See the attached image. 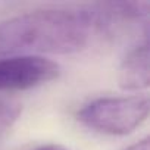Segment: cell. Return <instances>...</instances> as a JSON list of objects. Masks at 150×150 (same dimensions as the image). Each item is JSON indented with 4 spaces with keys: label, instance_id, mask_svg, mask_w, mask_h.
<instances>
[{
    "label": "cell",
    "instance_id": "6",
    "mask_svg": "<svg viewBox=\"0 0 150 150\" xmlns=\"http://www.w3.org/2000/svg\"><path fill=\"white\" fill-rule=\"evenodd\" d=\"M124 150H150V143H149V138H143L134 144H131L129 147L124 149Z\"/></svg>",
    "mask_w": 150,
    "mask_h": 150
},
{
    "label": "cell",
    "instance_id": "7",
    "mask_svg": "<svg viewBox=\"0 0 150 150\" xmlns=\"http://www.w3.org/2000/svg\"><path fill=\"white\" fill-rule=\"evenodd\" d=\"M34 150H68V149H65L60 144H44V146L35 147Z\"/></svg>",
    "mask_w": 150,
    "mask_h": 150
},
{
    "label": "cell",
    "instance_id": "4",
    "mask_svg": "<svg viewBox=\"0 0 150 150\" xmlns=\"http://www.w3.org/2000/svg\"><path fill=\"white\" fill-rule=\"evenodd\" d=\"M118 81L125 90H143L149 87V47L146 41L125 56L119 66Z\"/></svg>",
    "mask_w": 150,
    "mask_h": 150
},
{
    "label": "cell",
    "instance_id": "3",
    "mask_svg": "<svg viewBox=\"0 0 150 150\" xmlns=\"http://www.w3.org/2000/svg\"><path fill=\"white\" fill-rule=\"evenodd\" d=\"M60 66L43 56L15 54L0 59V93L30 90L56 80Z\"/></svg>",
    "mask_w": 150,
    "mask_h": 150
},
{
    "label": "cell",
    "instance_id": "2",
    "mask_svg": "<svg viewBox=\"0 0 150 150\" xmlns=\"http://www.w3.org/2000/svg\"><path fill=\"white\" fill-rule=\"evenodd\" d=\"M149 110L150 103L146 94L100 97L81 108L77 118L81 124L97 132L127 135L147 119Z\"/></svg>",
    "mask_w": 150,
    "mask_h": 150
},
{
    "label": "cell",
    "instance_id": "5",
    "mask_svg": "<svg viewBox=\"0 0 150 150\" xmlns=\"http://www.w3.org/2000/svg\"><path fill=\"white\" fill-rule=\"evenodd\" d=\"M22 108L15 100L0 99V138H2L18 121Z\"/></svg>",
    "mask_w": 150,
    "mask_h": 150
},
{
    "label": "cell",
    "instance_id": "1",
    "mask_svg": "<svg viewBox=\"0 0 150 150\" xmlns=\"http://www.w3.org/2000/svg\"><path fill=\"white\" fill-rule=\"evenodd\" d=\"M121 19L112 3L81 9H43L0 24V53L68 54L87 47L91 38Z\"/></svg>",
    "mask_w": 150,
    "mask_h": 150
}]
</instances>
